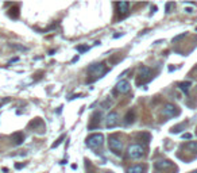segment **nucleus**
Wrapping results in <instances>:
<instances>
[{
    "instance_id": "7ed1b4c3",
    "label": "nucleus",
    "mask_w": 197,
    "mask_h": 173,
    "mask_svg": "<svg viewBox=\"0 0 197 173\" xmlns=\"http://www.w3.org/2000/svg\"><path fill=\"white\" fill-rule=\"evenodd\" d=\"M143 154H144V149L142 148V145L135 143V145H131L128 148V157L134 158V160H138V158L143 157Z\"/></svg>"
},
{
    "instance_id": "20e7f679",
    "label": "nucleus",
    "mask_w": 197,
    "mask_h": 173,
    "mask_svg": "<svg viewBox=\"0 0 197 173\" xmlns=\"http://www.w3.org/2000/svg\"><path fill=\"white\" fill-rule=\"evenodd\" d=\"M88 73L95 74L96 77H101L103 74L107 73V68L104 64H95V65H91L88 68Z\"/></svg>"
},
{
    "instance_id": "ddd939ff",
    "label": "nucleus",
    "mask_w": 197,
    "mask_h": 173,
    "mask_svg": "<svg viewBox=\"0 0 197 173\" xmlns=\"http://www.w3.org/2000/svg\"><path fill=\"white\" fill-rule=\"evenodd\" d=\"M190 85H192V84H190L189 81H184V83H179V84H178V88L181 89V91L184 92L185 95H188V93H189V88H190Z\"/></svg>"
},
{
    "instance_id": "423d86ee",
    "label": "nucleus",
    "mask_w": 197,
    "mask_h": 173,
    "mask_svg": "<svg viewBox=\"0 0 197 173\" xmlns=\"http://www.w3.org/2000/svg\"><path fill=\"white\" fill-rule=\"evenodd\" d=\"M163 115L167 118H173V116H177V115H179V109L176 107L174 104H172V103H167V104H165L163 107Z\"/></svg>"
},
{
    "instance_id": "0eeeda50",
    "label": "nucleus",
    "mask_w": 197,
    "mask_h": 173,
    "mask_svg": "<svg viewBox=\"0 0 197 173\" xmlns=\"http://www.w3.org/2000/svg\"><path fill=\"white\" fill-rule=\"evenodd\" d=\"M151 79V69L149 68V66H142L140 70H139V80H138V84L140 83L142 80V84L146 81H149V80Z\"/></svg>"
},
{
    "instance_id": "6e6552de",
    "label": "nucleus",
    "mask_w": 197,
    "mask_h": 173,
    "mask_svg": "<svg viewBox=\"0 0 197 173\" xmlns=\"http://www.w3.org/2000/svg\"><path fill=\"white\" fill-rule=\"evenodd\" d=\"M130 89H131V85L127 80H120L116 84V92H119V93H127Z\"/></svg>"
},
{
    "instance_id": "f8f14e48",
    "label": "nucleus",
    "mask_w": 197,
    "mask_h": 173,
    "mask_svg": "<svg viewBox=\"0 0 197 173\" xmlns=\"http://www.w3.org/2000/svg\"><path fill=\"white\" fill-rule=\"evenodd\" d=\"M134 119H135V111L134 109H130V111L127 112L126 118H124V123H126V125H131V123L134 122Z\"/></svg>"
},
{
    "instance_id": "9b49d317",
    "label": "nucleus",
    "mask_w": 197,
    "mask_h": 173,
    "mask_svg": "<svg viewBox=\"0 0 197 173\" xmlns=\"http://www.w3.org/2000/svg\"><path fill=\"white\" fill-rule=\"evenodd\" d=\"M116 7H118L119 12H120L121 15H126V14L128 12V10H130V3H127V2L116 3Z\"/></svg>"
},
{
    "instance_id": "412c9836",
    "label": "nucleus",
    "mask_w": 197,
    "mask_h": 173,
    "mask_svg": "<svg viewBox=\"0 0 197 173\" xmlns=\"http://www.w3.org/2000/svg\"><path fill=\"white\" fill-rule=\"evenodd\" d=\"M182 138H184V139H190V138H192V134H184Z\"/></svg>"
},
{
    "instance_id": "4468645a",
    "label": "nucleus",
    "mask_w": 197,
    "mask_h": 173,
    "mask_svg": "<svg viewBox=\"0 0 197 173\" xmlns=\"http://www.w3.org/2000/svg\"><path fill=\"white\" fill-rule=\"evenodd\" d=\"M143 172H144V168L140 165L131 166V168H128V171H127V173H143Z\"/></svg>"
},
{
    "instance_id": "1a4fd4ad",
    "label": "nucleus",
    "mask_w": 197,
    "mask_h": 173,
    "mask_svg": "<svg viewBox=\"0 0 197 173\" xmlns=\"http://www.w3.org/2000/svg\"><path fill=\"white\" fill-rule=\"evenodd\" d=\"M154 166L157 169H161V171H163V169L172 168L173 162H172V161H169V160H159V161H157V162L154 164Z\"/></svg>"
},
{
    "instance_id": "f3484780",
    "label": "nucleus",
    "mask_w": 197,
    "mask_h": 173,
    "mask_svg": "<svg viewBox=\"0 0 197 173\" xmlns=\"http://www.w3.org/2000/svg\"><path fill=\"white\" fill-rule=\"evenodd\" d=\"M11 47H14V49H19V50H22V51H27L28 49L27 47H24V46H19V45H10Z\"/></svg>"
},
{
    "instance_id": "f03ea898",
    "label": "nucleus",
    "mask_w": 197,
    "mask_h": 173,
    "mask_svg": "<svg viewBox=\"0 0 197 173\" xmlns=\"http://www.w3.org/2000/svg\"><path fill=\"white\" fill-rule=\"evenodd\" d=\"M85 143H86V146H88V148L97 149V148H100V146L104 143V135L100 134V132L92 134V135H89V137L86 138Z\"/></svg>"
},
{
    "instance_id": "5701e85b",
    "label": "nucleus",
    "mask_w": 197,
    "mask_h": 173,
    "mask_svg": "<svg viewBox=\"0 0 197 173\" xmlns=\"http://www.w3.org/2000/svg\"><path fill=\"white\" fill-rule=\"evenodd\" d=\"M192 173H197V171H193V172H192Z\"/></svg>"
},
{
    "instance_id": "6ab92c4d",
    "label": "nucleus",
    "mask_w": 197,
    "mask_h": 173,
    "mask_svg": "<svg viewBox=\"0 0 197 173\" xmlns=\"http://www.w3.org/2000/svg\"><path fill=\"white\" fill-rule=\"evenodd\" d=\"M88 49H89L88 46H77V50L81 51V53H82V51H86Z\"/></svg>"
},
{
    "instance_id": "dca6fc26",
    "label": "nucleus",
    "mask_w": 197,
    "mask_h": 173,
    "mask_svg": "<svg viewBox=\"0 0 197 173\" xmlns=\"http://www.w3.org/2000/svg\"><path fill=\"white\" fill-rule=\"evenodd\" d=\"M63 138H65V135H61V137L58 138V139H57V142H54V143H53V145H51V149H54V148H57V146H58V145H60V143H61V142H62V139H63Z\"/></svg>"
},
{
    "instance_id": "a211bd4d",
    "label": "nucleus",
    "mask_w": 197,
    "mask_h": 173,
    "mask_svg": "<svg viewBox=\"0 0 197 173\" xmlns=\"http://www.w3.org/2000/svg\"><path fill=\"white\" fill-rule=\"evenodd\" d=\"M184 37H186V33H184V34H181V35H177V37H174L173 38V42H177L178 39H181V38H184Z\"/></svg>"
},
{
    "instance_id": "2eb2a0df",
    "label": "nucleus",
    "mask_w": 197,
    "mask_h": 173,
    "mask_svg": "<svg viewBox=\"0 0 197 173\" xmlns=\"http://www.w3.org/2000/svg\"><path fill=\"white\" fill-rule=\"evenodd\" d=\"M186 148L190 149V150H193V152H197V142H189L186 145Z\"/></svg>"
},
{
    "instance_id": "f257e3e1",
    "label": "nucleus",
    "mask_w": 197,
    "mask_h": 173,
    "mask_svg": "<svg viewBox=\"0 0 197 173\" xmlns=\"http://www.w3.org/2000/svg\"><path fill=\"white\" fill-rule=\"evenodd\" d=\"M108 146L111 149V152L116 155L121 154V150H123V143H121V139L119 138L118 134H114L108 138Z\"/></svg>"
},
{
    "instance_id": "39448f33",
    "label": "nucleus",
    "mask_w": 197,
    "mask_h": 173,
    "mask_svg": "<svg viewBox=\"0 0 197 173\" xmlns=\"http://www.w3.org/2000/svg\"><path fill=\"white\" fill-rule=\"evenodd\" d=\"M119 122H120V116H119L118 112H109L108 115H107V119H105V126L108 129H112L115 127V126L119 125Z\"/></svg>"
},
{
    "instance_id": "aec40b11",
    "label": "nucleus",
    "mask_w": 197,
    "mask_h": 173,
    "mask_svg": "<svg viewBox=\"0 0 197 173\" xmlns=\"http://www.w3.org/2000/svg\"><path fill=\"white\" fill-rule=\"evenodd\" d=\"M173 5V3H167L166 4V14H169L170 12V7Z\"/></svg>"
},
{
    "instance_id": "9d476101",
    "label": "nucleus",
    "mask_w": 197,
    "mask_h": 173,
    "mask_svg": "<svg viewBox=\"0 0 197 173\" xmlns=\"http://www.w3.org/2000/svg\"><path fill=\"white\" fill-rule=\"evenodd\" d=\"M11 139H12L14 145L19 146L23 143V141H24V134H23L22 131H18V132H14L12 135H11Z\"/></svg>"
},
{
    "instance_id": "4be33fe9",
    "label": "nucleus",
    "mask_w": 197,
    "mask_h": 173,
    "mask_svg": "<svg viewBox=\"0 0 197 173\" xmlns=\"http://www.w3.org/2000/svg\"><path fill=\"white\" fill-rule=\"evenodd\" d=\"M72 61H73V62H76V61H79V56H77V57H74V58H73V60H72Z\"/></svg>"
}]
</instances>
